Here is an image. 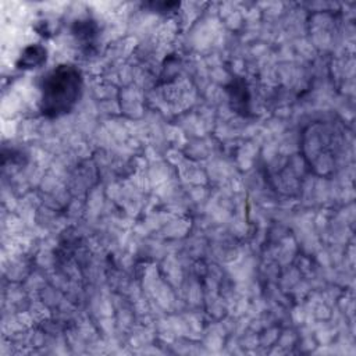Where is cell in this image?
<instances>
[{"label":"cell","mask_w":356,"mask_h":356,"mask_svg":"<svg viewBox=\"0 0 356 356\" xmlns=\"http://www.w3.org/2000/svg\"><path fill=\"white\" fill-rule=\"evenodd\" d=\"M44 58H46V50L42 46L33 44V46H29L28 49H25V51L22 53V56L18 61V65L21 68H32L35 65L42 64L44 61Z\"/></svg>","instance_id":"cell-2"},{"label":"cell","mask_w":356,"mask_h":356,"mask_svg":"<svg viewBox=\"0 0 356 356\" xmlns=\"http://www.w3.org/2000/svg\"><path fill=\"white\" fill-rule=\"evenodd\" d=\"M82 76L78 68L63 64L50 71L42 83V113L58 117L68 113L79 99Z\"/></svg>","instance_id":"cell-1"}]
</instances>
